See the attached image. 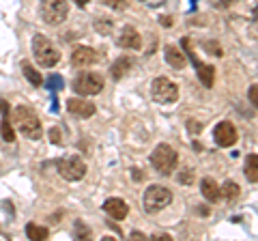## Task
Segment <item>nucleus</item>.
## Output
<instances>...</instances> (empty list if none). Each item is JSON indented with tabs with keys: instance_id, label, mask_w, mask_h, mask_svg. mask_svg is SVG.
<instances>
[{
	"instance_id": "nucleus-1",
	"label": "nucleus",
	"mask_w": 258,
	"mask_h": 241,
	"mask_svg": "<svg viewBox=\"0 0 258 241\" xmlns=\"http://www.w3.org/2000/svg\"><path fill=\"white\" fill-rule=\"evenodd\" d=\"M13 120H15V125H18V130L26 136V138H30V140H39L43 136L41 120H39V116L30 108L18 106L13 110Z\"/></svg>"
},
{
	"instance_id": "nucleus-2",
	"label": "nucleus",
	"mask_w": 258,
	"mask_h": 241,
	"mask_svg": "<svg viewBox=\"0 0 258 241\" xmlns=\"http://www.w3.org/2000/svg\"><path fill=\"white\" fill-rule=\"evenodd\" d=\"M32 56L39 63V67H54L60 61V52L56 50V45L43 35L32 37Z\"/></svg>"
},
{
	"instance_id": "nucleus-3",
	"label": "nucleus",
	"mask_w": 258,
	"mask_h": 241,
	"mask_svg": "<svg viewBox=\"0 0 258 241\" xmlns=\"http://www.w3.org/2000/svg\"><path fill=\"white\" fill-rule=\"evenodd\" d=\"M176 162H179V155L170 144H157L155 151L151 153V164L159 174H172Z\"/></svg>"
},
{
	"instance_id": "nucleus-4",
	"label": "nucleus",
	"mask_w": 258,
	"mask_h": 241,
	"mask_svg": "<svg viewBox=\"0 0 258 241\" xmlns=\"http://www.w3.org/2000/svg\"><path fill=\"white\" fill-rule=\"evenodd\" d=\"M142 203H144V211L147 213H157L172 203V192L161 186H151L144 192Z\"/></svg>"
},
{
	"instance_id": "nucleus-5",
	"label": "nucleus",
	"mask_w": 258,
	"mask_h": 241,
	"mask_svg": "<svg viewBox=\"0 0 258 241\" xmlns=\"http://www.w3.org/2000/svg\"><path fill=\"white\" fill-rule=\"evenodd\" d=\"M69 3L67 0H41V18L50 26H58L67 20Z\"/></svg>"
},
{
	"instance_id": "nucleus-6",
	"label": "nucleus",
	"mask_w": 258,
	"mask_h": 241,
	"mask_svg": "<svg viewBox=\"0 0 258 241\" xmlns=\"http://www.w3.org/2000/svg\"><path fill=\"white\" fill-rule=\"evenodd\" d=\"M151 93H153V99L157 103H164V106H170L179 99V88L172 80L168 78H155L153 80V86H151Z\"/></svg>"
},
{
	"instance_id": "nucleus-7",
	"label": "nucleus",
	"mask_w": 258,
	"mask_h": 241,
	"mask_svg": "<svg viewBox=\"0 0 258 241\" xmlns=\"http://www.w3.org/2000/svg\"><path fill=\"white\" fill-rule=\"evenodd\" d=\"M103 84H106V80L103 76L99 74H93V71H86V74H80L76 80H74V91L78 95H99L103 91Z\"/></svg>"
},
{
	"instance_id": "nucleus-8",
	"label": "nucleus",
	"mask_w": 258,
	"mask_h": 241,
	"mask_svg": "<svg viewBox=\"0 0 258 241\" xmlns=\"http://www.w3.org/2000/svg\"><path fill=\"white\" fill-rule=\"evenodd\" d=\"M58 172L64 181H80V179H84V174H86V164L78 155L67 157V159H62V162H58Z\"/></svg>"
},
{
	"instance_id": "nucleus-9",
	"label": "nucleus",
	"mask_w": 258,
	"mask_h": 241,
	"mask_svg": "<svg viewBox=\"0 0 258 241\" xmlns=\"http://www.w3.org/2000/svg\"><path fill=\"white\" fill-rule=\"evenodd\" d=\"M237 130H235V125L230 123V120H222L220 125H215V130H213V140L217 147H224V149H228L232 147V144L237 142Z\"/></svg>"
},
{
	"instance_id": "nucleus-10",
	"label": "nucleus",
	"mask_w": 258,
	"mask_h": 241,
	"mask_svg": "<svg viewBox=\"0 0 258 241\" xmlns=\"http://www.w3.org/2000/svg\"><path fill=\"white\" fill-rule=\"evenodd\" d=\"M101 58V54L88 45H76L71 52V65L74 67H91Z\"/></svg>"
},
{
	"instance_id": "nucleus-11",
	"label": "nucleus",
	"mask_w": 258,
	"mask_h": 241,
	"mask_svg": "<svg viewBox=\"0 0 258 241\" xmlns=\"http://www.w3.org/2000/svg\"><path fill=\"white\" fill-rule=\"evenodd\" d=\"M116 43L120 47H125V50H140V47H142V37H140V33L134 26H125L118 33Z\"/></svg>"
},
{
	"instance_id": "nucleus-12",
	"label": "nucleus",
	"mask_w": 258,
	"mask_h": 241,
	"mask_svg": "<svg viewBox=\"0 0 258 241\" xmlns=\"http://www.w3.org/2000/svg\"><path fill=\"white\" fill-rule=\"evenodd\" d=\"M67 110L80 118H88L95 114V103L86 101L82 97H71V99H67Z\"/></svg>"
},
{
	"instance_id": "nucleus-13",
	"label": "nucleus",
	"mask_w": 258,
	"mask_h": 241,
	"mask_svg": "<svg viewBox=\"0 0 258 241\" xmlns=\"http://www.w3.org/2000/svg\"><path fill=\"white\" fill-rule=\"evenodd\" d=\"M103 211L114 220H125L129 213V207L123 198H108L106 203H103Z\"/></svg>"
},
{
	"instance_id": "nucleus-14",
	"label": "nucleus",
	"mask_w": 258,
	"mask_h": 241,
	"mask_svg": "<svg viewBox=\"0 0 258 241\" xmlns=\"http://www.w3.org/2000/svg\"><path fill=\"white\" fill-rule=\"evenodd\" d=\"M164 56H166V63L172 69H183L185 63H187V56H185V52L179 50L176 45H166L164 47Z\"/></svg>"
},
{
	"instance_id": "nucleus-15",
	"label": "nucleus",
	"mask_w": 258,
	"mask_h": 241,
	"mask_svg": "<svg viewBox=\"0 0 258 241\" xmlns=\"http://www.w3.org/2000/svg\"><path fill=\"white\" fill-rule=\"evenodd\" d=\"M200 192H203V196L209 200V203H217L222 196L220 186H217L215 179H211V176H205V179L200 181Z\"/></svg>"
},
{
	"instance_id": "nucleus-16",
	"label": "nucleus",
	"mask_w": 258,
	"mask_h": 241,
	"mask_svg": "<svg viewBox=\"0 0 258 241\" xmlns=\"http://www.w3.org/2000/svg\"><path fill=\"white\" fill-rule=\"evenodd\" d=\"M0 112H3V125H0V132H3V138L7 142H13L15 140V132L11 127V120H9V108H7V101L0 99Z\"/></svg>"
},
{
	"instance_id": "nucleus-17",
	"label": "nucleus",
	"mask_w": 258,
	"mask_h": 241,
	"mask_svg": "<svg viewBox=\"0 0 258 241\" xmlns=\"http://www.w3.org/2000/svg\"><path fill=\"white\" fill-rule=\"evenodd\" d=\"M132 67H134V63L129 61L127 56H120V58L114 61V65L110 67V74H112V78H114V80H123L129 71H132Z\"/></svg>"
},
{
	"instance_id": "nucleus-18",
	"label": "nucleus",
	"mask_w": 258,
	"mask_h": 241,
	"mask_svg": "<svg viewBox=\"0 0 258 241\" xmlns=\"http://www.w3.org/2000/svg\"><path fill=\"white\" fill-rule=\"evenodd\" d=\"M196 74H198V78H200V82H203L207 88H211V86H213V80H215V67L205 65V63H200V61H198V65H196Z\"/></svg>"
},
{
	"instance_id": "nucleus-19",
	"label": "nucleus",
	"mask_w": 258,
	"mask_h": 241,
	"mask_svg": "<svg viewBox=\"0 0 258 241\" xmlns=\"http://www.w3.org/2000/svg\"><path fill=\"white\" fill-rule=\"evenodd\" d=\"M22 71H24V76H26V80H28L32 86H43V76L39 74V71L32 67L30 63L24 61V63H22Z\"/></svg>"
},
{
	"instance_id": "nucleus-20",
	"label": "nucleus",
	"mask_w": 258,
	"mask_h": 241,
	"mask_svg": "<svg viewBox=\"0 0 258 241\" xmlns=\"http://www.w3.org/2000/svg\"><path fill=\"white\" fill-rule=\"evenodd\" d=\"M245 176L249 183H258V155L245 157Z\"/></svg>"
},
{
	"instance_id": "nucleus-21",
	"label": "nucleus",
	"mask_w": 258,
	"mask_h": 241,
	"mask_svg": "<svg viewBox=\"0 0 258 241\" xmlns=\"http://www.w3.org/2000/svg\"><path fill=\"white\" fill-rule=\"evenodd\" d=\"M26 235L32 241H43V239H47V235H50V230H47L45 226H37V224L30 222L26 226Z\"/></svg>"
},
{
	"instance_id": "nucleus-22",
	"label": "nucleus",
	"mask_w": 258,
	"mask_h": 241,
	"mask_svg": "<svg viewBox=\"0 0 258 241\" xmlns=\"http://www.w3.org/2000/svg\"><path fill=\"white\" fill-rule=\"evenodd\" d=\"M220 190H222V196H224L226 200H235V198L239 196V192H241L235 181H226Z\"/></svg>"
},
{
	"instance_id": "nucleus-23",
	"label": "nucleus",
	"mask_w": 258,
	"mask_h": 241,
	"mask_svg": "<svg viewBox=\"0 0 258 241\" xmlns=\"http://www.w3.org/2000/svg\"><path fill=\"white\" fill-rule=\"evenodd\" d=\"M99 3L106 5V7H110V9H114V11L127 9V0H99Z\"/></svg>"
},
{
	"instance_id": "nucleus-24",
	"label": "nucleus",
	"mask_w": 258,
	"mask_h": 241,
	"mask_svg": "<svg viewBox=\"0 0 258 241\" xmlns=\"http://www.w3.org/2000/svg\"><path fill=\"white\" fill-rule=\"evenodd\" d=\"M95 28L99 30L101 35H108L110 28H112V20H97V22H95Z\"/></svg>"
},
{
	"instance_id": "nucleus-25",
	"label": "nucleus",
	"mask_w": 258,
	"mask_h": 241,
	"mask_svg": "<svg viewBox=\"0 0 258 241\" xmlns=\"http://www.w3.org/2000/svg\"><path fill=\"white\" fill-rule=\"evenodd\" d=\"M247 97H249V101H252V106L258 110V84H252V86H249Z\"/></svg>"
},
{
	"instance_id": "nucleus-26",
	"label": "nucleus",
	"mask_w": 258,
	"mask_h": 241,
	"mask_svg": "<svg viewBox=\"0 0 258 241\" xmlns=\"http://www.w3.org/2000/svg\"><path fill=\"white\" fill-rule=\"evenodd\" d=\"M50 142H52V144H60V142H62V132H60V127H52V130H50Z\"/></svg>"
},
{
	"instance_id": "nucleus-27",
	"label": "nucleus",
	"mask_w": 258,
	"mask_h": 241,
	"mask_svg": "<svg viewBox=\"0 0 258 241\" xmlns=\"http://www.w3.org/2000/svg\"><path fill=\"white\" fill-rule=\"evenodd\" d=\"M76 235H78L80 239H88V235H91V232H88V228L84 226L82 222H78V224H76Z\"/></svg>"
},
{
	"instance_id": "nucleus-28",
	"label": "nucleus",
	"mask_w": 258,
	"mask_h": 241,
	"mask_svg": "<svg viewBox=\"0 0 258 241\" xmlns=\"http://www.w3.org/2000/svg\"><path fill=\"white\" fill-rule=\"evenodd\" d=\"M50 88H54V91H58V88H62V78L60 76H50Z\"/></svg>"
},
{
	"instance_id": "nucleus-29",
	"label": "nucleus",
	"mask_w": 258,
	"mask_h": 241,
	"mask_svg": "<svg viewBox=\"0 0 258 241\" xmlns=\"http://www.w3.org/2000/svg\"><path fill=\"white\" fill-rule=\"evenodd\" d=\"M205 47H207V52H209V54H217V56H222V50H220V45H217V43L207 41V43H205Z\"/></svg>"
},
{
	"instance_id": "nucleus-30",
	"label": "nucleus",
	"mask_w": 258,
	"mask_h": 241,
	"mask_svg": "<svg viewBox=\"0 0 258 241\" xmlns=\"http://www.w3.org/2000/svg\"><path fill=\"white\" fill-rule=\"evenodd\" d=\"M191 176H194V170H191V168H187L185 174H179V183H191Z\"/></svg>"
},
{
	"instance_id": "nucleus-31",
	"label": "nucleus",
	"mask_w": 258,
	"mask_h": 241,
	"mask_svg": "<svg viewBox=\"0 0 258 241\" xmlns=\"http://www.w3.org/2000/svg\"><path fill=\"white\" fill-rule=\"evenodd\" d=\"M151 239H166V241H170L172 237H170V235H166V232H164V235H159V232H157V235H153Z\"/></svg>"
},
{
	"instance_id": "nucleus-32",
	"label": "nucleus",
	"mask_w": 258,
	"mask_h": 241,
	"mask_svg": "<svg viewBox=\"0 0 258 241\" xmlns=\"http://www.w3.org/2000/svg\"><path fill=\"white\" fill-rule=\"evenodd\" d=\"M132 237H134V239H147V235H142V232H138V230L132 232Z\"/></svg>"
},
{
	"instance_id": "nucleus-33",
	"label": "nucleus",
	"mask_w": 258,
	"mask_h": 241,
	"mask_svg": "<svg viewBox=\"0 0 258 241\" xmlns=\"http://www.w3.org/2000/svg\"><path fill=\"white\" fill-rule=\"evenodd\" d=\"M76 3H78L80 7H86V5H88V0H76Z\"/></svg>"
},
{
	"instance_id": "nucleus-34",
	"label": "nucleus",
	"mask_w": 258,
	"mask_h": 241,
	"mask_svg": "<svg viewBox=\"0 0 258 241\" xmlns=\"http://www.w3.org/2000/svg\"><path fill=\"white\" fill-rule=\"evenodd\" d=\"M254 20L258 22V7H256V9H254Z\"/></svg>"
},
{
	"instance_id": "nucleus-35",
	"label": "nucleus",
	"mask_w": 258,
	"mask_h": 241,
	"mask_svg": "<svg viewBox=\"0 0 258 241\" xmlns=\"http://www.w3.org/2000/svg\"><path fill=\"white\" fill-rule=\"evenodd\" d=\"M142 3H144V0H142Z\"/></svg>"
}]
</instances>
